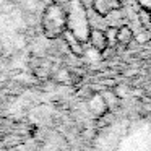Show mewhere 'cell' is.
Masks as SVG:
<instances>
[{
  "label": "cell",
  "instance_id": "obj_1",
  "mask_svg": "<svg viewBox=\"0 0 151 151\" xmlns=\"http://www.w3.org/2000/svg\"><path fill=\"white\" fill-rule=\"evenodd\" d=\"M67 33L72 37H75L80 44L88 42L89 33V21H88V13L83 5L81 0H68L67 2Z\"/></svg>",
  "mask_w": 151,
  "mask_h": 151
},
{
  "label": "cell",
  "instance_id": "obj_2",
  "mask_svg": "<svg viewBox=\"0 0 151 151\" xmlns=\"http://www.w3.org/2000/svg\"><path fill=\"white\" fill-rule=\"evenodd\" d=\"M42 33L49 39H55L67 33V13L65 8L59 4H49L41 18Z\"/></svg>",
  "mask_w": 151,
  "mask_h": 151
},
{
  "label": "cell",
  "instance_id": "obj_3",
  "mask_svg": "<svg viewBox=\"0 0 151 151\" xmlns=\"http://www.w3.org/2000/svg\"><path fill=\"white\" fill-rule=\"evenodd\" d=\"M88 42L91 44V46L94 47L96 50L102 52V50H106L107 42H109L107 33H106V31H101V29H91L89 37H88Z\"/></svg>",
  "mask_w": 151,
  "mask_h": 151
},
{
  "label": "cell",
  "instance_id": "obj_4",
  "mask_svg": "<svg viewBox=\"0 0 151 151\" xmlns=\"http://www.w3.org/2000/svg\"><path fill=\"white\" fill-rule=\"evenodd\" d=\"M93 7L98 13L107 15L112 10L119 8V0H93Z\"/></svg>",
  "mask_w": 151,
  "mask_h": 151
},
{
  "label": "cell",
  "instance_id": "obj_5",
  "mask_svg": "<svg viewBox=\"0 0 151 151\" xmlns=\"http://www.w3.org/2000/svg\"><path fill=\"white\" fill-rule=\"evenodd\" d=\"M115 39H117L120 44L127 46V44L133 39V33H132V29L128 26H120L117 29V33H115Z\"/></svg>",
  "mask_w": 151,
  "mask_h": 151
},
{
  "label": "cell",
  "instance_id": "obj_6",
  "mask_svg": "<svg viewBox=\"0 0 151 151\" xmlns=\"http://www.w3.org/2000/svg\"><path fill=\"white\" fill-rule=\"evenodd\" d=\"M137 2H138V5L143 8V12L151 13V0H137Z\"/></svg>",
  "mask_w": 151,
  "mask_h": 151
}]
</instances>
